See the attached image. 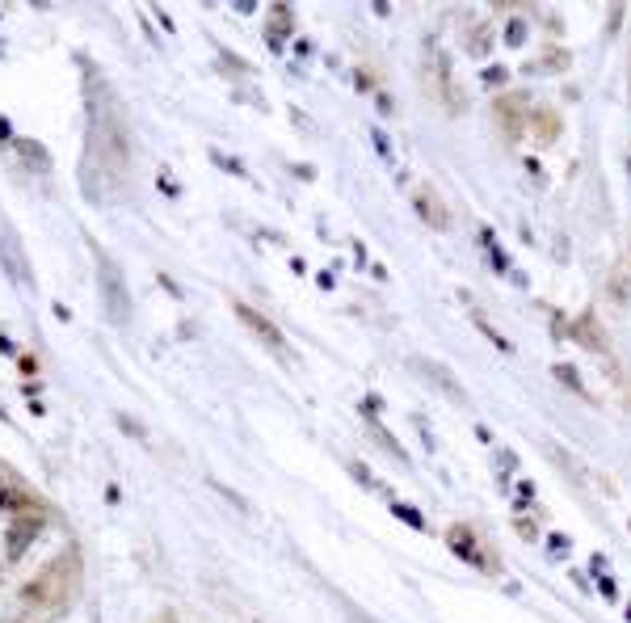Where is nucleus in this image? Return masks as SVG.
I'll use <instances>...</instances> for the list:
<instances>
[{
  "instance_id": "nucleus-1",
  "label": "nucleus",
  "mask_w": 631,
  "mask_h": 623,
  "mask_svg": "<svg viewBox=\"0 0 631 623\" xmlns=\"http://www.w3.org/2000/svg\"><path fill=\"white\" fill-rule=\"evenodd\" d=\"M93 257H98V269H101V299H106V316L114 320V325H122V320L131 316V295H127V287H122V278H118V266H114V261H109L98 245H93Z\"/></svg>"
},
{
  "instance_id": "nucleus-2",
  "label": "nucleus",
  "mask_w": 631,
  "mask_h": 623,
  "mask_svg": "<svg viewBox=\"0 0 631 623\" xmlns=\"http://www.w3.org/2000/svg\"><path fill=\"white\" fill-rule=\"evenodd\" d=\"M236 316H240L244 325H249V329H253L257 337H261V342L269 345V350H278V354H282V350H287V337H282V333L274 329V325H269V320L261 316L257 307H249V304H236Z\"/></svg>"
},
{
  "instance_id": "nucleus-3",
  "label": "nucleus",
  "mask_w": 631,
  "mask_h": 623,
  "mask_svg": "<svg viewBox=\"0 0 631 623\" xmlns=\"http://www.w3.org/2000/svg\"><path fill=\"white\" fill-rule=\"evenodd\" d=\"M38 518H17L13 523V531H9V543H5V552H9V561H22V552L34 543V535H38Z\"/></svg>"
},
{
  "instance_id": "nucleus-4",
  "label": "nucleus",
  "mask_w": 631,
  "mask_h": 623,
  "mask_svg": "<svg viewBox=\"0 0 631 623\" xmlns=\"http://www.w3.org/2000/svg\"><path fill=\"white\" fill-rule=\"evenodd\" d=\"M447 543L455 548V556H463V561L485 564V556H480V543H476V535L467 531V526H450V531H447Z\"/></svg>"
},
{
  "instance_id": "nucleus-5",
  "label": "nucleus",
  "mask_w": 631,
  "mask_h": 623,
  "mask_svg": "<svg viewBox=\"0 0 631 623\" xmlns=\"http://www.w3.org/2000/svg\"><path fill=\"white\" fill-rule=\"evenodd\" d=\"M413 198H417V211H421V215L434 223V228H447V211H442V203H438L434 190H417Z\"/></svg>"
},
{
  "instance_id": "nucleus-6",
  "label": "nucleus",
  "mask_w": 631,
  "mask_h": 623,
  "mask_svg": "<svg viewBox=\"0 0 631 623\" xmlns=\"http://www.w3.org/2000/svg\"><path fill=\"white\" fill-rule=\"evenodd\" d=\"M17 156H22L30 169H38V173L51 169V156L42 152V144H34V139H22V144H17Z\"/></svg>"
},
{
  "instance_id": "nucleus-7",
  "label": "nucleus",
  "mask_w": 631,
  "mask_h": 623,
  "mask_svg": "<svg viewBox=\"0 0 631 623\" xmlns=\"http://www.w3.org/2000/svg\"><path fill=\"white\" fill-rule=\"evenodd\" d=\"M0 261H5V269L13 274L17 287H34V282H30V269H22V261H17V253H13L9 245H0Z\"/></svg>"
},
{
  "instance_id": "nucleus-8",
  "label": "nucleus",
  "mask_w": 631,
  "mask_h": 623,
  "mask_svg": "<svg viewBox=\"0 0 631 623\" xmlns=\"http://www.w3.org/2000/svg\"><path fill=\"white\" fill-rule=\"evenodd\" d=\"M396 514H400V518H404V523H409V526H417V531H421V514H417V510H409V505H396Z\"/></svg>"
}]
</instances>
